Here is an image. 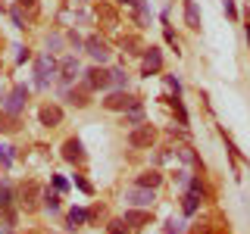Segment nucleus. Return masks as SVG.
Returning <instances> with one entry per match:
<instances>
[{
    "instance_id": "1",
    "label": "nucleus",
    "mask_w": 250,
    "mask_h": 234,
    "mask_svg": "<svg viewBox=\"0 0 250 234\" xmlns=\"http://www.w3.org/2000/svg\"><path fill=\"white\" fill-rule=\"evenodd\" d=\"M109 84H113V75H109L106 69L94 66V69L84 72V88H88V91H106Z\"/></svg>"
},
{
    "instance_id": "2",
    "label": "nucleus",
    "mask_w": 250,
    "mask_h": 234,
    "mask_svg": "<svg viewBox=\"0 0 250 234\" xmlns=\"http://www.w3.org/2000/svg\"><path fill=\"white\" fill-rule=\"evenodd\" d=\"M53 72H57V62H53L50 57H38V62H35V84L38 88H47Z\"/></svg>"
},
{
    "instance_id": "3",
    "label": "nucleus",
    "mask_w": 250,
    "mask_h": 234,
    "mask_svg": "<svg viewBox=\"0 0 250 234\" xmlns=\"http://www.w3.org/2000/svg\"><path fill=\"white\" fill-rule=\"evenodd\" d=\"M25 103H28V88H22V84H19V88H13V94L3 100V109L10 116H19L22 109H25Z\"/></svg>"
},
{
    "instance_id": "4",
    "label": "nucleus",
    "mask_w": 250,
    "mask_h": 234,
    "mask_svg": "<svg viewBox=\"0 0 250 234\" xmlns=\"http://www.w3.org/2000/svg\"><path fill=\"white\" fill-rule=\"evenodd\" d=\"M135 103H138V100L131 97L128 91H116V94H109V97L104 100V106H106V109H113V113H125V109H131Z\"/></svg>"
},
{
    "instance_id": "5",
    "label": "nucleus",
    "mask_w": 250,
    "mask_h": 234,
    "mask_svg": "<svg viewBox=\"0 0 250 234\" xmlns=\"http://www.w3.org/2000/svg\"><path fill=\"white\" fill-rule=\"evenodd\" d=\"M125 200L131 203V206H138V209H147V206H153V187H131L128 194H125Z\"/></svg>"
},
{
    "instance_id": "6",
    "label": "nucleus",
    "mask_w": 250,
    "mask_h": 234,
    "mask_svg": "<svg viewBox=\"0 0 250 234\" xmlns=\"http://www.w3.org/2000/svg\"><path fill=\"white\" fill-rule=\"evenodd\" d=\"M153 140H156V131L150 128V125H138V128H131V135H128L131 147H150Z\"/></svg>"
},
{
    "instance_id": "7",
    "label": "nucleus",
    "mask_w": 250,
    "mask_h": 234,
    "mask_svg": "<svg viewBox=\"0 0 250 234\" xmlns=\"http://www.w3.org/2000/svg\"><path fill=\"white\" fill-rule=\"evenodd\" d=\"M188 187H191V191L185 194L182 209H185V215H194V213H197V206H200V200H203V187H200V181H191Z\"/></svg>"
},
{
    "instance_id": "8",
    "label": "nucleus",
    "mask_w": 250,
    "mask_h": 234,
    "mask_svg": "<svg viewBox=\"0 0 250 234\" xmlns=\"http://www.w3.org/2000/svg\"><path fill=\"white\" fill-rule=\"evenodd\" d=\"M160 69H163V53L156 50V47L144 50V62H141V72H144V75H156Z\"/></svg>"
},
{
    "instance_id": "9",
    "label": "nucleus",
    "mask_w": 250,
    "mask_h": 234,
    "mask_svg": "<svg viewBox=\"0 0 250 234\" xmlns=\"http://www.w3.org/2000/svg\"><path fill=\"white\" fill-rule=\"evenodd\" d=\"M62 159H69V162H82L84 159V147H82L78 137H72V140L62 144Z\"/></svg>"
},
{
    "instance_id": "10",
    "label": "nucleus",
    "mask_w": 250,
    "mask_h": 234,
    "mask_svg": "<svg viewBox=\"0 0 250 234\" xmlns=\"http://www.w3.org/2000/svg\"><path fill=\"white\" fill-rule=\"evenodd\" d=\"M122 222L128 225L131 231H135V228H144V225H150V213H147V209H131V213H125Z\"/></svg>"
},
{
    "instance_id": "11",
    "label": "nucleus",
    "mask_w": 250,
    "mask_h": 234,
    "mask_svg": "<svg viewBox=\"0 0 250 234\" xmlns=\"http://www.w3.org/2000/svg\"><path fill=\"white\" fill-rule=\"evenodd\" d=\"M62 122V109L60 106H41V125H47V128H57V125Z\"/></svg>"
},
{
    "instance_id": "12",
    "label": "nucleus",
    "mask_w": 250,
    "mask_h": 234,
    "mask_svg": "<svg viewBox=\"0 0 250 234\" xmlns=\"http://www.w3.org/2000/svg\"><path fill=\"white\" fill-rule=\"evenodd\" d=\"M84 47H88V53L97 62H106L109 59V50H106V44L100 41V38H88V41H84Z\"/></svg>"
},
{
    "instance_id": "13",
    "label": "nucleus",
    "mask_w": 250,
    "mask_h": 234,
    "mask_svg": "<svg viewBox=\"0 0 250 234\" xmlns=\"http://www.w3.org/2000/svg\"><path fill=\"white\" fill-rule=\"evenodd\" d=\"M78 72H82V66H78V59L75 57H66V59H62V66H60V78H62V81H75V75Z\"/></svg>"
},
{
    "instance_id": "14",
    "label": "nucleus",
    "mask_w": 250,
    "mask_h": 234,
    "mask_svg": "<svg viewBox=\"0 0 250 234\" xmlns=\"http://www.w3.org/2000/svg\"><path fill=\"white\" fill-rule=\"evenodd\" d=\"M185 22H188V28H200V13L194 0H185Z\"/></svg>"
},
{
    "instance_id": "15",
    "label": "nucleus",
    "mask_w": 250,
    "mask_h": 234,
    "mask_svg": "<svg viewBox=\"0 0 250 234\" xmlns=\"http://www.w3.org/2000/svg\"><path fill=\"white\" fill-rule=\"evenodd\" d=\"M16 128H19V119L3 109V113H0V131H3V135H10V131H16Z\"/></svg>"
},
{
    "instance_id": "16",
    "label": "nucleus",
    "mask_w": 250,
    "mask_h": 234,
    "mask_svg": "<svg viewBox=\"0 0 250 234\" xmlns=\"http://www.w3.org/2000/svg\"><path fill=\"white\" fill-rule=\"evenodd\" d=\"M84 222H88V213H84V209H72V213L66 215V225H69V228H82Z\"/></svg>"
},
{
    "instance_id": "17",
    "label": "nucleus",
    "mask_w": 250,
    "mask_h": 234,
    "mask_svg": "<svg viewBox=\"0 0 250 234\" xmlns=\"http://www.w3.org/2000/svg\"><path fill=\"white\" fill-rule=\"evenodd\" d=\"M160 181H163L160 172H144V175H138V184H141V187H156Z\"/></svg>"
},
{
    "instance_id": "18",
    "label": "nucleus",
    "mask_w": 250,
    "mask_h": 234,
    "mask_svg": "<svg viewBox=\"0 0 250 234\" xmlns=\"http://www.w3.org/2000/svg\"><path fill=\"white\" fill-rule=\"evenodd\" d=\"M141 119H144V113H141V100L131 109H125V122H131V125H141Z\"/></svg>"
},
{
    "instance_id": "19",
    "label": "nucleus",
    "mask_w": 250,
    "mask_h": 234,
    "mask_svg": "<svg viewBox=\"0 0 250 234\" xmlns=\"http://www.w3.org/2000/svg\"><path fill=\"white\" fill-rule=\"evenodd\" d=\"M10 203H13V191H10V184H0V206L10 209Z\"/></svg>"
},
{
    "instance_id": "20",
    "label": "nucleus",
    "mask_w": 250,
    "mask_h": 234,
    "mask_svg": "<svg viewBox=\"0 0 250 234\" xmlns=\"http://www.w3.org/2000/svg\"><path fill=\"white\" fill-rule=\"evenodd\" d=\"M22 203H25V206H31V203H35V197H38V184H25V191H22Z\"/></svg>"
},
{
    "instance_id": "21",
    "label": "nucleus",
    "mask_w": 250,
    "mask_h": 234,
    "mask_svg": "<svg viewBox=\"0 0 250 234\" xmlns=\"http://www.w3.org/2000/svg\"><path fill=\"white\" fill-rule=\"evenodd\" d=\"M0 162H3L6 169L13 166V147H6V144H0Z\"/></svg>"
},
{
    "instance_id": "22",
    "label": "nucleus",
    "mask_w": 250,
    "mask_h": 234,
    "mask_svg": "<svg viewBox=\"0 0 250 234\" xmlns=\"http://www.w3.org/2000/svg\"><path fill=\"white\" fill-rule=\"evenodd\" d=\"M166 231L169 234H182L185 231V222H182V218H169V222H166Z\"/></svg>"
},
{
    "instance_id": "23",
    "label": "nucleus",
    "mask_w": 250,
    "mask_h": 234,
    "mask_svg": "<svg viewBox=\"0 0 250 234\" xmlns=\"http://www.w3.org/2000/svg\"><path fill=\"white\" fill-rule=\"evenodd\" d=\"M113 84H119V88H125V84H128V75H125V69H113Z\"/></svg>"
},
{
    "instance_id": "24",
    "label": "nucleus",
    "mask_w": 250,
    "mask_h": 234,
    "mask_svg": "<svg viewBox=\"0 0 250 234\" xmlns=\"http://www.w3.org/2000/svg\"><path fill=\"white\" fill-rule=\"evenodd\" d=\"M175 153H178V156H182V159H185V162H191V166H197V156H194V153H191V147H178V150H175Z\"/></svg>"
},
{
    "instance_id": "25",
    "label": "nucleus",
    "mask_w": 250,
    "mask_h": 234,
    "mask_svg": "<svg viewBox=\"0 0 250 234\" xmlns=\"http://www.w3.org/2000/svg\"><path fill=\"white\" fill-rule=\"evenodd\" d=\"M44 203H47V209H50V213H57V209H60V194H47Z\"/></svg>"
},
{
    "instance_id": "26",
    "label": "nucleus",
    "mask_w": 250,
    "mask_h": 234,
    "mask_svg": "<svg viewBox=\"0 0 250 234\" xmlns=\"http://www.w3.org/2000/svg\"><path fill=\"white\" fill-rule=\"evenodd\" d=\"M69 100H72L75 106H88V97H84V91H72V94H69Z\"/></svg>"
},
{
    "instance_id": "27",
    "label": "nucleus",
    "mask_w": 250,
    "mask_h": 234,
    "mask_svg": "<svg viewBox=\"0 0 250 234\" xmlns=\"http://www.w3.org/2000/svg\"><path fill=\"white\" fill-rule=\"evenodd\" d=\"M172 106H175V113H178V119H182V125H188V113H185V106H182V100H172Z\"/></svg>"
},
{
    "instance_id": "28",
    "label": "nucleus",
    "mask_w": 250,
    "mask_h": 234,
    "mask_svg": "<svg viewBox=\"0 0 250 234\" xmlns=\"http://www.w3.org/2000/svg\"><path fill=\"white\" fill-rule=\"evenodd\" d=\"M109 231H113V234H122V231H131V228L122 222V218H119V222H113V225H109Z\"/></svg>"
},
{
    "instance_id": "29",
    "label": "nucleus",
    "mask_w": 250,
    "mask_h": 234,
    "mask_svg": "<svg viewBox=\"0 0 250 234\" xmlns=\"http://www.w3.org/2000/svg\"><path fill=\"white\" fill-rule=\"evenodd\" d=\"M166 81H169V88H175V94L182 91V84H178V78H175V75H166Z\"/></svg>"
},
{
    "instance_id": "30",
    "label": "nucleus",
    "mask_w": 250,
    "mask_h": 234,
    "mask_svg": "<svg viewBox=\"0 0 250 234\" xmlns=\"http://www.w3.org/2000/svg\"><path fill=\"white\" fill-rule=\"evenodd\" d=\"M75 184H78V187H82V191H84V194H91V184H88V181H84V178H75Z\"/></svg>"
},
{
    "instance_id": "31",
    "label": "nucleus",
    "mask_w": 250,
    "mask_h": 234,
    "mask_svg": "<svg viewBox=\"0 0 250 234\" xmlns=\"http://www.w3.org/2000/svg\"><path fill=\"white\" fill-rule=\"evenodd\" d=\"M69 44H72V47H75V50H78V47H82V38H78V35H75V31H72V35H69Z\"/></svg>"
},
{
    "instance_id": "32",
    "label": "nucleus",
    "mask_w": 250,
    "mask_h": 234,
    "mask_svg": "<svg viewBox=\"0 0 250 234\" xmlns=\"http://www.w3.org/2000/svg\"><path fill=\"white\" fill-rule=\"evenodd\" d=\"M222 3H225V13H229L231 19H234V3H231V0H222Z\"/></svg>"
},
{
    "instance_id": "33",
    "label": "nucleus",
    "mask_w": 250,
    "mask_h": 234,
    "mask_svg": "<svg viewBox=\"0 0 250 234\" xmlns=\"http://www.w3.org/2000/svg\"><path fill=\"white\" fill-rule=\"evenodd\" d=\"M247 41H250V25H247Z\"/></svg>"
},
{
    "instance_id": "34",
    "label": "nucleus",
    "mask_w": 250,
    "mask_h": 234,
    "mask_svg": "<svg viewBox=\"0 0 250 234\" xmlns=\"http://www.w3.org/2000/svg\"><path fill=\"white\" fill-rule=\"evenodd\" d=\"M78 3H82V0H78Z\"/></svg>"
}]
</instances>
